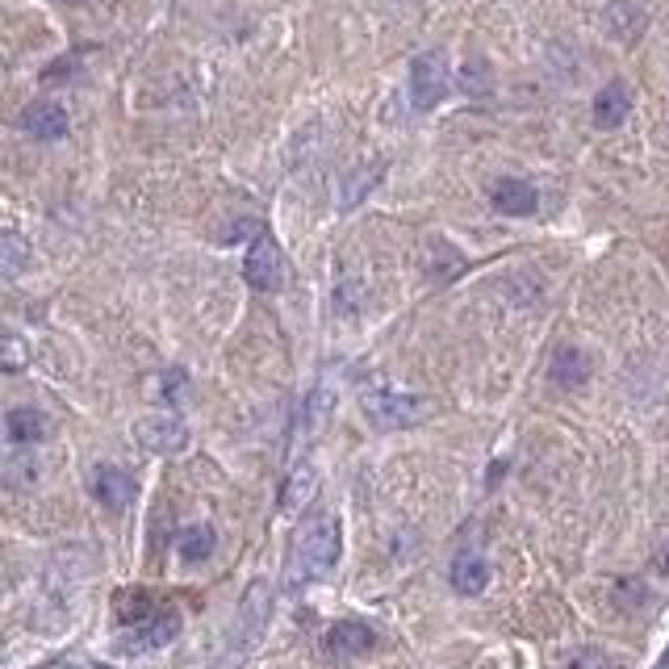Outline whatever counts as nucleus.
Here are the masks:
<instances>
[{"mask_svg": "<svg viewBox=\"0 0 669 669\" xmlns=\"http://www.w3.org/2000/svg\"><path fill=\"white\" fill-rule=\"evenodd\" d=\"M176 636H181V611H172V607H160V611L147 619V623H138V628H126V636H122V648H126V653H151V648H163V644H172Z\"/></svg>", "mask_w": 669, "mask_h": 669, "instance_id": "nucleus-7", "label": "nucleus"}, {"mask_svg": "<svg viewBox=\"0 0 669 669\" xmlns=\"http://www.w3.org/2000/svg\"><path fill=\"white\" fill-rule=\"evenodd\" d=\"M88 669H109V666H88Z\"/></svg>", "mask_w": 669, "mask_h": 669, "instance_id": "nucleus-28", "label": "nucleus"}, {"mask_svg": "<svg viewBox=\"0 0 669 669\" xmlns=\"http://www.w3.org/2000/svg\"><path fill=\"white\" fill-rule=\"evenodd\" d=\"M214 548H218V535L210 523H188V528H181V535H176V553H181L188 565L214 557Z\"/></svg>", "mask_w": 669, "mask_h": 669, "instance_id": "nucleus-17", "label": "nucleus"}, {"mask_svg": "<svg viewBox=\"0 0 669 669\" xmlns=\"http://www.w3.org/2000/svg\"><path fill=\"white\" fill-rule=\"evenodd\" d=\"M251 235L260 239V235H264V226H260L256 218H239L235 226H226V235H222V243H239V239H251Z\"/></svg>", "mask_w": 669, "mask_h": 669, "instance_id": "nucleus-22", "label": "nucleus"}, {"mask_svg": "<svg viewBox=\"0 0 669 669\" xmlns=\"http://www.w3.org/2000/svg\"><path fill=\"white\" fill-rule=\"evenodd\" d=\"M344 553V528L335 515H310L301 523V532L294 535V548H289V565H285V586L301 590L314 586L322 578L335 573Z\"/></svg>", "mask_w": 669, "mask_h": 669, "instance_id": "nucleus-1", "label": "nucleus"}, {"mask_svg": "<svg viewBox=\"0 0 669 669\" xmlns=\"http://www.w3.org/2000/svg\"><path fill=\"white\" fill-rule=\"evenodd\" d=\"M134 439L147 448V453L156 456H176L188 448V428L181 414H143L138 423H134Z\"/></svg>", "mask_w": 669, "mask_h": 669, "instance_id": "nucleus-5", "label": "nucleus"}, {"mask_svg": "<svg viewBox=\"0 0 669 669\" xmlns=\"http://www.w3.org/2000/svg\"><path fill=\"white\" fill-rule=\"evenodd\" d=\"M243 276H247V285L260 289V294L281 289V281H285V256H281L276 239L260 235V239L251 243V251H247V260H243Z\"/></svg>", "mask_w": 669, "mask_h": 669, "instance_id": "nucleus-6", "label": "nucleus"}, {"mask_svg": "<svg viewBox=\"0 0 669 669\" xmlns=\"http://www.w3.org/2000/svg\"><path fill=\"white\" fill-rule=\"evenodd\" d=\"M268 616H272V586H268L264 578H256L247 594H243V607H239V623H235V632H231V648L222 653V661L214 669H239L247 661V653L260 644L268 628Z\"/></svg>", "mask_w": 669, "mask_h": 669, "instance_id": "nucleus-2", "label": "nucleus"}, {"mask_svg": "<svg viewBox=\"0 0 669 669\" xmlns=\"http://www.w3.org/2000/svg\"><path fill=\"white\" fill-rule=\"evenodd\" d=\"M448 582H453L456 594H482L490 586V565H485L482 553L464 548L453 557V569H448Z\"/></svg>", "mask_w": 669, "mask_h": 669, "instance_id": "nucleus-13", "label": "nucleus"}, {"mask_svg": "<svg viewBox=\"0 0 669 669\" xmlns=\"http://www.w3.org/2000/svg\"><path fill=\"white\" fill-rule=\"evenodd\" d=\"M623 598H628V603H644L648 594H644L641 582H619V603H623Z\"/></svg>", "mask_w": 669, "mask_h": 669, "instance_id": "nucleus-24", "label": "nucleus"}, {"mask_svg": "<svg viewBox=\"0 0 669 669\" xmlns=\"http://www.w3.org/2000/svg\"><path fill=\"white\" fill-rule=\"evenodd\" d=\"M657 669H669V648H666V657H661V661H657Z\"/></svg>", "mask_w": 669, "mask_h": 669, "instance_id": "nucleus-27", "label": "nucleus"}, {"mask_svg": "<svg viewBox=\"0 0 669 669\" xmlns=\"http://www.w3.org/2000/svg\"><path fill=\"white\" fill-rule=\"evenodd\" d=\"M548 376H553V385H561V389H582L590 381V356L578 348H561L553 356V364H548Z\"/></svg>", "mask_w": 669, "mask_h": 669, "instance_id": "nucleus-15", "label": "nucleus"}, {"mask_svg": "<svg viewBox=\"0 0 669 669\" xmlns=\"http://www.w3.org/2000/svg\"><path fill=\"white\" fill-rule=\"evenodd\" d=\"M460 84H464L469 97H485L490 92V63L485 59H469L464 72H460Z\"/></svg>", "mask_w": 669, "mask_h": 669, "instance_id": "nucleus-20", "label": "nucleus"}, {"mask_svg": "<svg viewBox=\"0 0 669 669\" xmlns=\"http://www.w3.org/2000/svg\"><path fill=\"white\" fill-rule=\"evenodd\" d=\"M657 569H661V573H666V578H669V544H666V548H661V557H657Z\"/></svg>", "mask_w": 669, "mask_h": 669, "instance_id": "nucleus-26", "label": "nucleus"}, {"mask_svg": "<svg viewBox=\"0 0 669 669\" xmlns=\"http://www.w3.org/2000/svg\"><path fill=\"white\" fill-rule=\"evenodd\" d=\"M314 494H319V469L314 464H301V469L289 473V482L281 490V510L297 515V510H306L314 503Z\"/></svg>", "mask_w": 669, "mask_h": 669, "instance_id": "nucleus-16", "label": "nucleus"}, {"mask_svg": "<svg viewBox=\"0 0 669 669\" xmlns=\"http://www.w3.org/2000/svg\"><path fill=\"white\" fill-rule=\"evenodd\" d=\"M565 669H623V666H619L611 653H603V648H578L565 661Z\"/></svg>", "mask_w": 669, "mask_h": 669, "instance_id": "nucleus-21", "label": "nucleus"}, {"mask_svg": "<svg viewBox=\"0 0 669 669\" xmlns=\"http://www.w3.org/2000/svg\"><path fill=\"white\" fill-rule=\"evenodd\" d=\"M373 628L369 623H360V619H339L331 632H326V648L335 653V657H360V653H369L373 648Z\"/></svg>", "mask_w": 669, "mask_h": 669, "instance_id": "nucleus-14", "label": "nucleus"}, {"mask_svg": "<svg viewBox=\"0 0 669 669\" xmlns=\"http://www.w3.org/2000/svg\"><path fill=\"white\" fill-rule=\"evenodd\" d=\"M67 4H76V0H67Z\"/></svg>", "mask_w": 669, "mask_h": 669, "instance_id": "nucleus-29", "label": "nucleus"}, {"mask_svg": "<svg viewBox=\"0 0 669 669\" xmlns=\"http://www.w3.org/2000/svg\"><path fill=\"white\" fill-rule=\"evenodd\" d=\"M632 113V88L623 80H611L598 97H594V126L598 131H616Z\"/></svg>", "mask_w": 669, "mask_h": 669, "instance_id": "nucleus-10", "label": "nucleus"}, {"mask_svg": "<svg viewBox=\"0 0 669 669\" xmlns=\"http://www.w3.org/2000/svg\"><path fill=\"white\" fill-rule=\"evenodd\" d=\"M448 63L439 51H423L414 63H410V101L414 109H435L444 97H448Z\"/></svg>", "mask_w": 669, "mask_h": 669, "instance_id": "nucleus-4", "label": "nucleus"}, {"mask_svg": "<svg viewBox=\"0 0 669 669\" xmlns=\"http://www.w3.org/2000/svg\"><path fill=\"white\" fill-rule=\"evenodd\" d=\"M607 26H611V34H616V38H623V42H632V38H641L644 13H641V9H636V4L619 0V4H611V9H607Z\"/></svg>", "mask_w": 669, "mask_h": 669, "instance_id": "nucleus-18", "label": "nucleus"}, {"mask_svg": "<svg viewBox=\"0 0 669 669\" xmlns=\"http://www.w3.org/2000/svg\"><path fill=\"white\" fill-rule=\"evenodd\" d=\"M360 410L369 414V423L381 431H398V428H414L423 414H428V401L398 394V389H369L360 398Z\"/></svg>", "mask_w": 669, "mask_h": 669, "instance_id": "nucleus-3", "label": "nucleus"}, {"mask_svg": "<svg viewBox=\"0 0 669 669\" xmlns=\"http://www.w3.org/2000/svg\"><path fill=\"white\" fill-rule=\"evenodd\" d=\"M22 131L38 143H54L67 134V109L54 106V101H34L22 109Z\"/></svg>", "mask_w": 669, "mask_h": 669, "instance_id": "nucleus-9", "label": "nucleus"}, {"mask_svg": "<svg viewBox=\"0 0 669 669\" xmlns=\"http://www.w3.org/2000/svg\"><path fill=\"white\" fill-rule=\"evenodd\" d=\"M38 669H88V666H80V661H67V657H63V661H47V666H38Z\"/></svg>", "mask_w": 669, "mask_h": 669, "instance_id": "nucleus-25", "label": "nucleus"}, {"mask_svg": "<svg viewBox=\"0 0 669 669\" xmlns=\"http://www.w3.org/2000/svg\"><path fill=\"white\" fill-rule=\"evenodd\" d=\"M47 431H51L47 428V414L34 410V406H17V410L4 414V435H9V444H17V448H34V444H42Z\"/></svg>", "mask_w": 669, "mask_h": 669, "instance_id": "nucleus-12", "label": "nucleus"}, {"mask_svg": "<svg viewBox=\"0 0 669 669\" xmlns=\"http://www.w3.org/2000/svg\"><path fill=\"white\" fill-rule=\"evenodd\" d=\"M490 201H494V210H503V214L528 218V214H535V206H540V193H535V185H528V181L507 176V181H498V185L490 188Z\"/></svg>", "mask_w": 669, "mask_h": 669, "instance_id": "nucleus-11", "label": "nucleus"}, {"mask_svg": "<svg viewBox=\"0 0 669 669\" xmlns=\"http://www.w3.org/2000/svg\"><path fill=\"white\" fill-rule=\"evenodd\" d=\"M22 364H26V344H22L17 335H9V339H4V369L17 373Z\"/></svg>", "mask_w": 669, "mask_h": 669, "instance_id": "nucleus-23", "label": "nucleus"}, {"mask_svg": "<svg viewBox=\"0 0 669 669\" xmlns=\"http://www.w3.org/2000/svg\"><path fill=\"white\" fill-rule=\"evenodd\" d=\"M92 498L109 510H126L134 503V478L117 464H97L92 469Z\"/></svg>", "mask_w": 669, "mask_h": 669, "instance_id": "nucleus-8", "label": "nucleus"}, {"mask_svg": "<svg viewBox=\"0 0 669 669\" xmlns=\"http://www.w3.org/2000/svg\"><path fill=\"white\" fill-rule=\"evenodd\" d=\"M22 268H26V243H22L17 231H4V239H0V272H4V281H13Z\"/></svg>", "mask_w": 669, "mask_h": 669, "instance_id": "nucleus-19", "label": "nucleus"}]
</instances>
